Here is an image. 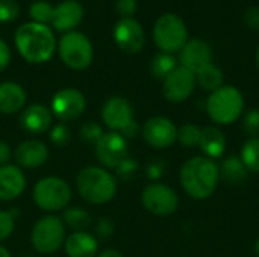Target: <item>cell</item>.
Here are the masks:
<instances>
[{
  "instance_id": "obj_11",
  "label": "cell",
  "mask_w": 259,
  "mask_h": 257,
  "mask_svg": "<svg viewBox=\"0 0 259 257\" xmlns=\"http://www.w3.org/2000/svg\"><path fill=\"white\" fill-rule=\"evenodd\" d=\"M87 108V98L76 88H62L55 92L50 101V112L61 123L74 121L82 117Z\"/></svg>"
},
{
  "instance_id": "obj_33",
  "label": "cell",
  "mask_w": 259,
  "mask_h": 257,
  "mask_svg": "<svg viewBox=\"0 0 259 257\" xmlns=\"http://www.w3.org/2000/svg\"><path fill=\"white\" fill-rule=\"evenodd\" d=\"M103 127L96 123V121H85L82 126H80V130H79V136L83 142L90 144V145H96L97 141L103 136Z\"/></svg>"
},
{
  "instance_id": "obj_28",
  "label": "cell",
  "mask_w": 259,
  "mask_h": 257,
  "mask_svg": "<svg viewBox=\"0 0 259 257\" xmlns=\"http://www.w3.org/2000/svg\"><path fill=\"white\" fill-rule=\"evenodd\" d=\"M241 161L252 173H259V136L249 138L241 148Z\"/></svg>"
},
{
  "instance_id": "obj_13",
  "label": "cell",
  "mask_w": 259,
  "mask_h": 257,
  "mask_svg": "<svg viewBox=\"0 0 259 257\" xmlns=\"http://www.w3.org/2000/svg\"><path fill=\"white\" fill-rule=\"evenodd\" d=\"M114 42L126 55H135L143 50L146 35L143 26L131 18H120L114 26Z\"/></svg>"
},
{
  "instance_id": "obj_26",
  "label": "cell",
  "mask_w": 259,
  "mask_h": 257,
  "mask_svg": "<svg viewBox=\"0 0 259 257\" xmlns=\"http://www.w3.org/2000/svg\"><path fill=\"white\" fill-rule=\"evenodd\" d=\"M62 223L73 232H83L91 224L90 214L79 206H68L62 211Z\"/></svg>"
},
{
  "instance_id": "obj_14",
  "label": "cell",
  "mask_w": 259,
  "mask_h": 257,
  "mask_svg": "<svg viewBox=\"0 0 259 257\" xmlns=\"http://www.w3.org/2000/svg\"><path fill=\"white\" fill-rule=\"evenodd\" d=\"M141 135L152 148L165 150L176 142L178 129L173 121L165 117H152L144 123Z\"/></svg>"
},
{
  "instance_id": "obj_25",
  "label": "cell",
  "mask_w": 259,
  "mask_h": 257,
  "mask_svg": "<svg viewBox=\"0 0 259 257\" xmlns=\"http://www.w3.org/2000/svg\"><path fill=\"white\" fill-rule=\"evenodd\" d=\"M223 79H225V74L222 68L217 67L215 64H209L205 68H202L199 73H196V83L202 89L209 91V92H214L219 88H222Z\"/></svg>"
},
{
  "instance_id": "obj_47",
  "label": "cell",
  "mask_w": 259,
  "mask_h": 257,
  "mask_svg": "<svg viewBox=\"0 0 259 257\" xmlns=\"http://www.w3.org/2000/svg\"><path fill=\"white\" fill-rule=\"evenodd\" d=\"M24 257H30V256H24Z\"/></svg>"
},
{
  "instance_id": "obj_46",
  "label": "cell",
  "mask_w": 259,
  "mask_h": 257,
  "mask_svg": "<svg viewBox=\"0 0 259 257\" xmlns=\"http://www.w3.org/2000/svg\"><path fill=\"white\" fill-rule=\"evenodd\" d=\"M256 65H258V68H259V45H258V50H256Z\"/></svg>"
},
{
  "instance_id": "obj_38",
  "label": "cell",
  "mask_w": 259,
  "mask_h": 257,
  "mask_svg": "<svg viewBox=\"0 0 259 257\" xmlns=\"http://www.w3.org/2000/svg\"><path fill=\"white\" fill-rule=\"evenodd\" d=\"M165 170H167V165L162 159H155L152 161L147 168H146V177L152 182H158L164 174H165Z\"/></svg>"
},
{
  "instance_id": "obj_35",
  "label": "cell",
  "mask_w": 259,
  "mask_h": 257,
  "mask_svg": "<svg viewBox=\"0 0 259 257\" xmlns=\"http://www.w3.org/2000/svg\"><path fill=\"white\" fill-rule=\"evenodd\" d=\"M20 15V5L17 0H0V23H11Z\"/></svg>"
},
{
  "instance_id": "obj_27",
  "label": "cell",
  "mask_w": 259,
  "mask_h": 257,
  "mask_svg": "<svg viewBox=\"0 0 259 257\" xmlns=\"http://www.w3.org/2000/svg\"><path fill=\"white\" fill-rule=\"evenodd\" d=\"M176 67L178 65H176L175 56L170 53H164V52L156 53L150 61V73L155 79H159V80H164Z\"/></svg>"
},
{
  "instance_id": "obj_32",
  "label": "cell",
  "mask_w": 259,
  "mask_h": 257,
  "mask_svg": "<svg viewBox=\"0 0 259 257\" xmlns=\"http://www.w3.org/2000/svg\"><path fill=\"white\" fill-rule=\"evenodd\" d=\"M200 132L202 130L196 124H184L178 130V141L181 142V145L187 148L197 147L200 141Z\"/></svg>"
},
{
  "instance_id": "obj_39",
  "label": "cell",
  "mask_w": 259,
  "mask_h": 257,
  "mask_svg": "<svg viewBox=\"0 0 259 257\" xmlns=\"http://www.w3.org/2000/svg\"><path fill=\"white\" fill-rule=\"evenodd\" d=\"M137 0H115V11L121 15V18H131L137 12Z\"/></svg>"
},
{
  "instance_id": "obj_41",
  "label": "cell",
  "mask_w": 259,
  "mask_h": 257,
  "mask_svg": "<svg viewBox=\"0 0 259 257\" xmlns=\"http://www.w3.org/2000/svg\"><path fill=\"white\" fill-rule=\"evenodd\" d=\"M9 62H11V50L8 44L3 39H0V73L8 68Z\"/></svg>"
},
{
  "instance_id": "obj_17",
  "label": "cell",
  "mask_w": 259,
  "mask_h": 257,
  "mask_svg": "<svg viewBox=\"0 0 259 257\" xmlns=\"http://www.w3.org/2000/svg\"><path fill=\"white\" fill-rule=\"evenodd\" d=\"M27 180L24 171L14 164L0 167V201H14L20 198L26 189Z\"/></svg>"
},
{
  "instance_id": "obj_15",
  "label": "cell",
  "mask_w": 259,
  "mask_h": 257,
  "mask_svg": "<svg viewBox=\"0 0 259 257\" xmlns=\"http://www.w3.org/2000/svg\"><path fill=\"white\" fill-rule=\"evenodd\" d=\"M196 74L184 67H176L165 79L162 85V94L170 103H182L196 88Z\"/></svg>"
},
{
  "instance_id": "obj_37",
  "label": "cell",
  "mask_w": 259,
  "mask_h": 257,
  "mask_svg": "<svg viewBox=\"0 0 259 257\" xmlns=\"http://www.w3.org/2000/svg\"><path fill=\"white\" fill-rule=\"evenodd\" d=\"M94 232H96V235H94L96 238L108 239L115 232V223L109 217H102V218H99V221H97V224L94 227Z\"/></svg>"
},
{
  "instance_id": "obj_3",
  "label": "cell",
  "mask_w": 259,
  "mask_h": 257,
  "mask_svg": "<svg viewBox=\"0 0 259 257\" xmlns=\"http://www.w3.org/2000/svg\"><path fill=\"white\" fill-rule=\"evenodd\" d=\"M76 189L80 198L88 204L103 206L115 198L118 191V180L109 170L90 165L77 173Z\"/></svg>"
},
{
  "instance_id": "obj_43",
  "label": "cell",
  "mask_w": 259,
  "mask_h": 257,
  "mask_svg": "<svg viewBox=\"0 0 259 257\" xmlns=\"http://www.w3.org/2000/svg\"><path fill=\"white\" fill-rule=\"evenodd\" d=\"M97 257H124L120 251H117V250H112V248H109V250H105V251H102V253H99Z\"/></svg>"
},
{
  "instance_id": "obj_36",
  "label": "cell",
  "mask_w": 259,
  "mask_h": 257,
  "mask_svg": "<svg viewBox=\"0 0 259 257\" xmlns=\"http://www.w3.org/2000/svg\"><path fill=\"white\" fill-rule=\"evenodd\" d=\"M15 229V215L11 211L0 209V242L6 241Z\"/></svg>"
},
{
  "instance_id": "obj_42",
  "label": "cell",
  "mask_w": 259,
  "mask_h": 257,
  "mask_svg": "<svg viewBox=\"0 0 259 257\" xmlns=\"http://www.w3.org/2000/svg\"><path fill=\"white\" fill-rule=\"evenodd\" d=\"M12 156H14V153L11 150V145L6 141L0 139V167L8 165L9 161L12 159Z\"/></svg>"
},
{
  "instance_id": "obj_30",
  "label": "cell",
  "mask_w": 259,
  "mask_h": 257,
  "mask_svg": "<svg viewBox=\"0 0 259 257\" xmlns=\"http://www.w3.org/2000/svg\"><path fill=\"white\" fill-rule=\"evenodd\" d=\"M114 171H115L114 176L117 177V180L131 182V180H134V179L138 176V173H140V164H138L137 159L127 156L124 161H121V162L114 168Z\"/></svg>"
},
{
  "instance_id": "obj_34",
  "label": "cell",
  "mask_w": 259,
  "mask_h": 257,
  "mask_svg": "<svg viewBox=\"0 0 259 257\" xmlns=\"http://www.w3.org/2000/svg\"><path fill=\"white\" fill-rule=\"evenodd\" d=\"M243 129L250 138H258L259 136V109L252 108L246 111L243 117Z\"/></svg>"
},
{
  "instance_id": "obj_44",
  "label": "cell",
  "mask_w": 259,
  "mask_h": 257,
  "mask_svg": "<svg viewBox=\"0 0 259 257\" xmlns=\"http://www.w3.org/2000/svg\"><path fill=\"white\" fill-rule=\"evenodd\" d=\"M0 257H11V253L8 251V248L3 247L2 244H0Z\"/></svg>"
},
{
  "instance_id": "obj_7",
  "label": "cell",
  "mask_w": 259,
  "mask_h": 257,
  "mask_svg": "<svg viewBox=\"0 0 259 257\" xmlns=\"http://www.w3.org/2000/svg\"><path fill=\"white\" fill-rule=\"evenodd\" d=\"M61 217L46 215L39 218L30 232V244L39 254H53L64 247L67 233Z\"/></svg>"
},
{
  "instance_id": "obj_18",
  "label": "cell",
  "mask_w": 259,
  "mask_h": 257,
  "mask_svg": "<svg viewBox=\"0 0 259 257\" xmlns=\"http://www.w3.org/2000/svg\"><path fill=\"white\" fill-rule=\"evenodd\" d=\"M14 159L21 170L39 168L49 159V147L39 139H26L15 147Z\"/></svg>"
},
{
  "instance_id": "obj_16",
  "label": "cell",
  "mask_w": 259,
  "mask_h": 257,
  "mask_svg": "<svg viewBox=\"0 0 259 257\" xmlns=\"http://www.w3.org/2000/svg\"><path fill=\"white\" fill-rule=\"evenodd\" d=\"M212 58H214L212 47L209 45L208 41L200 39V38L188 39L187 44L179 52L181 67L193 71L194 74L199 73L206 65L212 64Z\"/></svg>"
},
{
  "instance_id": "obj_29",
  "label": "cell",
  "mask_w": 259,
  "mask_h": 257,
  "mask_svg": "<svg viewBox=\"0 0 259 257\" xmlns=\"http://www.w3.org/2000/svg\"><path fill=\"white\" fill-rule=\"evenodd\" d=\"M29 15L32 18V21L39 23V24H47L52 21V15H53V6L46 2V0H36L30 5L29 8Z\"/></svg>"
},
{
  "instance_id": "obj_6",
  "label": "cell",
  "mask_w": 259,
  "mask_h": 257,
  "mask_svg": "<svg viewBox=\"0 0 259 257\" xmlns=\"http://www.w3.org/2000/svg\"><path fill=\"white\" fill-rule=\"evenodd\" d=\"M102 121L111 132L121 133L126 139L138 135L140 126L134 118V108L124 97H109L102 106Z\"/></svg>"
},
{
  "instance_id": "obj_22",
  "label": "cell",
  "mask_w": 259,
  "mask_h": 257,
  "mask_svg": "<svg viewBox=\"0 0 259 257\" xmlns=\"http://www.w3.org/2000/svg\"><path fill=\"white\" fill-rule=\"evenodd\" d=\"M27 101L26 89L15 82L0 83V114L12 115L24 109Z\"/></svg>"
},
{
  "instance_id": "obj_40",
  "label": "cell",
  "mask_w": 259,
  "mask_h": 257,
  "mask_svg": "<svg viewBox=\"0 0 259 257\" xmlns=\"http://www.w3.org/2000/svg\"><path fill=\"white\" fill-rule=\"evenodd\" d=\"M244 23L253 30H259V6H250L244 12Z\"/></svg>"
},
{
  "instance_id": "obj_8",
  "label": "cell",
  "mask_w": 259,
  "mask_h": 257,
  "mask_svg": "<svg viewBox=\"0 0 259 257\" xmlns=\"http://www.w3.org/2000/svg\"><path fill=\"white\" fill-rule=\"evenodd\" d=\"M153 41L164 53L181 52L188 41V29L182 17L171 12L161 15L153 26Z\"/></svg>"
},
{
  "instance_id": "obj_2",
  "label": "cell",
  "mask_w": 259,
  "mask_h": 257,
  "mask_svg": "<svg viewBox=\"0 0 259 257\" xmlns=\"http://www.w3.org/2000/svg\"><path fill=\"white\" fill-rule=\"evenodd\" d=\"M179 179L184 191L191 198L206 200L217 189L220 170L214 159L206 156H194L182 165Z\"/></svg>"
},
{
  "instance_id": "obj_23",
  "label": "cell",
  "mask_w": 259,
  "mask_h": 257,
  "mask_svg": "<svg viewBox=\"0 0 259 257\" xmlns=\"http://www.w3.org/2000/svg\"><path fill=\"white\" fill-rule=\"evenodd\" d=\"M200 150L205 153L206 158L209 159H217L223 156L225 148H226V138L223 132L217 127L208 126L202 129L200 132V141H199Z\"/></svg>"
},
{
  "instance_id": "obj_31",
  "label": "cell",
  "mask_w": 259,
  "mask_h": 257,
  "mask_svg": "<svg viewBox=\"0 0 259 257\" xmlns=\"http://www.w3.org/2000/svg\"><path fill=\"white\" fill-rule=\"evenodd\" d=\"M49 138H50V142L58 147V148H64L70 144L71 141V130L70 127L65 124V123H56L50 127L49 130Z\"/></svg>"
},
{
  "instance_id": "obj_5",
  "label": "cell",
  "mask_w": 259,
  "mask_h": 257,
  "mask_svg": "<svg viewBox=\"0 0 259 257\" xmlns=\"http://www.w3.org/2000/svg\"><path fill=\"white\" fill-rule=\"evenodd\" d=\"M73 197L71 186L67 180L56 177V176H47L39 179L32 191L33 203L46 212H58L68 208Z\"/></svg>"
},
{
  "instance_id": "obj_45",
  "label": "cell",
  "mask_w": 259,
  "mask_h": 257,
  "mask_svg": "<svg viewBox=\"0 0 259 257\" xmlns=\"http://www.w3.org/2000/svg\"><path fill=\"white\" fill-rule=\"evenodd\" d=\"M255 253H256V256L259 257V239L256 241V244H255Z\"/></svg>"
},
{
  "instance_id": "obj_19",
  "label": "cell",
  "mask_w": 259,
  "mask_h": 257,
  "mask_svg": "<svg viewBox=\"0 0 259 257\" xmlns=\"http://www.w3.org/2000/svg\"><path fill=\"white\" fill-rule=\"evenodd\" d=\"M83 6L77 0H64L53 6V15H52V26L58 32H71L74 27H77L83 18Z\"/></svg>"
},
{
  "instance_id": "obj_12",
  "label": "cell",
  "mask_w": 259,
  "mask_h": 257,
  "mask_svg": "<svg viewBox=\"0 0 259 257\" xmlns=\"http://www.w3.org/2000/svg\"><path fill=\"white\" fill-rule=\"evenodd\" d=\"M94 155L100 162V167L106 170H114L121 161L129 156L127 139L118 132H105L94 145Z\"/></svg>"
},
{
  "instance_id": "obj_9",
  "label": "cell",
  "mask_w": 259,
  "mask_h": 257,
  "mask_svg": "<svg viewBox=\"0 0 259 257\" xmlns=\"http://www.w3.org/2000/svg\"><path fill=\"white\" fill-rule=\"evenodd\" d=\"M56 47L64 65L74 71H82L93 62V45L80 32L71 30L64 33Z\"/></svg>"
},
{
  "instance_id": "obj_10",
  "label": "cell",
  "mask_w": 259,
  "mask_h": 257,
  "mask_svg": "<svg viewBox=\"0 0 259 257\" xmlns=\"http://www.w3.org/2000/svg\"><path fill=\"white\" fill-rule=\"evenodd\" d=\"M141 204L147 212L156 217H168L176 212L179 206V197L168 185L153 182L143 189Z\"/></svg>"
},
{
  "instance_id": "obj_20",
  "label": "cell",
  "mask_w": 259,
  "mask_h": 257,
  "mask_svg": "<svg viewBox=\"0 0 259 257\" xmlns=\"http://www.w3.org/2000/svg\"><path fill=\"white\" fill-rule=\"evenodd\" d=\"M53 115L50 108L41 103L26 106L20 114V126L30 135H41L50 130Z\"/></svg>"
},
{
  "instance_id": "obj_4",
  "label": "cell",
  "mask_w": 259,
  "mask_h": 257,
  "mask_svg": "<svg viewBox=\"0 0 259 257\" xmlns=\"http://www.w3.org/2000/svg\"><path fill=\"white\" fill-rule=\"evenodd\" d=\"M206 111L214 123L229 126L235 123L244 111L243 94L232 85H223L208 97Z\"/></svg>"
},
{
  "instance_id": "obj_1",
  "label": "cell",
  "mask_w": 259,
  "mask_h": 257,
  "mask_svg": "<svg viewBox=\"0 0 259 257\" xmlns=\"http://www.w3.org/2000/svg\"><path fill=\"white\" fill-rule=\"evenodd\" d=\"M14 44L26 62L44 64L53 56L58 42L47 24L29 21L15 30Z\"/></svg>"
},
{
  "instance_id": "obj_21",
  "label": "cell",
  "mask_w": 259,
  "mask_h": 257,
  "mask_svg": "<svg viewBox=\"0 0 259 257\" xmlns=\"http://www.w3.org/2000/svg\"><path fill=\"white\" fill-rule=\"evenodd\" d=\"M64 250L68 257H96L99 253V241L88 232H71L64 242Z\"/></svg>"
},
{
  "instance_id": "obj_24",
  "label": "cell",
  "mask_w": 259,
  "mask_h": 257,
  "mask_svg": "<svg viewBox=\"0 0 259 257\" xmlns=\"http://www.w3.org/2000/svg\"><path fill=\"white\" fill-rule=\"evenodd\" d=\"M219 170H220V179H223L229 186L243 185L249 176V170L243 164L241 158L237 156H229L223 159Z\"/></svg>"
}]
</instances>
